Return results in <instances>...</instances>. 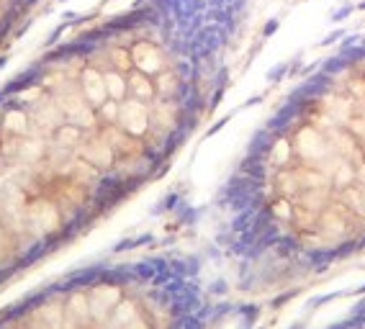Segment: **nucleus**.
Masks as SVG:
<instances>
[{
  "mask_svg": "<svg viewBox=\"0 0 365 329\" xmlns=\"http://www.w3.org/2000/svg\"><path fill=\"white\" fill-rule=\"evenodd\" d=\"M209 298L188 257L75 270L0 311V329H206Z\"/></svg>",
  "mask_w": 365,
  "mask_h": 329,
  "instance_id": "obj_1",
  "label": "nucleus"
},
{
  "mask_svg": "<svg viewBox=\"0 0 365 329\" xmlns=\"http://www.w3.org/2000/svg\"><path fill=\"white\" fill-rule=\"evenodd\" d=\"M352 13H357V11H355V3H352V0H344V3L332 13V24H344Z\"/></svg>",
  "mask_w": 365,
  "mask_h": 329,
  "instance_id": "obj_2",
  "label": "nucleus"
},
{
  "mask_svg": "<svg viewBox=\"0 0 365 329\" xmlns=\"http://www.w3.org/2000/svg\"><path fill=\"white\" fill-rule=\"evenodd\" d=\"M280 24H283V21H280V16H273V18H268V21L262 24L260 39H270V36H273V34H275V31L280 29Z\"/></svg>",
  "mask_w": 365,
  "mask_h": 329,
  "instance_id": "obj_3",
  "label": "nucleus"
},
{
  "mask_svg": "<svg viewBox=\"0 0 365 329\" xmlns=\"http://www.w3.org/2000/svg\"><path fill=\"white\" fill-rule=\"evenodd\" d=\"M344 36H347V29H337V31H332L329 36H324V39H321V47H332V44L342 42Z\"/></svg>",
  "mask_w": 365,
  "mask_h": 329,
  "instance_id": "obj_4",
  "label": "nucleus"
},
{
  "mask_svg": "<svg viewBox=\"0 0 365 329\" xmlns=\"http://www.w3.org/2000/svg\"><path fill=\"white\" fill-rule=\"evenodd\" d=\"M355 11H357V13H365V0H357V3H355Z\"/></svg>",
  "mask_w": 365,
  "mask_h": 329,
  "instance_id": "obj_5",
  "label": "nucleus"
}]
</instances>
